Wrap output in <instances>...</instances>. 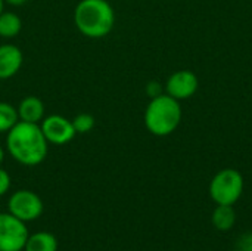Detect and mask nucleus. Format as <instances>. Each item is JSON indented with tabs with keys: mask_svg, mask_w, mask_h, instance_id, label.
Here are the masks:
<instances>
[{
	"mask_svg": "<svg viewBox=\"0 0 252 251\" xmlns=\"http://www.w3.org/2000/svg\"><path fill=\"white\" fill-rule=\"evenodd\" d=\"M16 111H18L19 121L34 123V124H40L41 120L44 118V112H46L43 101L37 96L24 98L19 102V105L16 107Z\"/></svg>",
	"mask_w": 252,
	"mask_h": 251,
	"instance_id": "10",
	"label": "nucleus"
},
{
	"mask_svg": "<svg viewBox=\"0 0 252 251\" xmlns=\"http://www.w3.org/2000/svg\"><path fill=\"white\" fill-rule=\"evenodd\" d=\"M244 192V178L235 169L220 170L210 183V195L217 206H233Z\"/></svg>",
	"mask_w": 252,
	"mask_h": 251,
	"instance_id": "4",
	"label": "nucleus"
},
{
	"mask_svg": "<svg viewBox=\"0 0 252 251\" xmlns=\"http://www.w3.org/2000/svg\"><path fill=\"white\" fill-rule=\"evenodd\" d=\"M198 86L199 81L195 72L189 70H180L168 77L165 83V93L177 101H186L196 93Z\"/></svg>",
	"mask_w": 252,
	"mask_h": 251,
	"instance_id": "8",
	"label": "nucleus"
},
{
	"mask_svg": "<svg viewBox=\"0 0 252 251\" xmlns=\"http://www.w3.org/2000/svg\"><path fill=\"white\" fill-rule=\"evenodd\" d=\"M43 210L44 206L41 198L30 189L15 191L7 201V212L25 223L38 219L43 215Z\"/></svg>",
	"mask_w": 252,
	"mask_h": 251,
	"instance_id": "5",
	"label": "nucleus"
},
{
	"mask_svg": "<svg viewBox=\"0 0 252 251\" xmlns=\"http://www.w3.org/2000/svg\"><path fill=\"white\" fill-rule=\"evenodd\" d=\"M211 222L217 231L226 232L232 229L236 222V213L233 210V206H217L213 212Z\"/></svg>",
	"mask_w": 252,
	"mask_h": 251,
	"instance_id": "12",
	"label": "nucleus"
},
{
	"mask_svg": "<svg viewBox=\"0 0 252 251\" xmlns=\"http://www.w3.org/2000/svg\"><path fill=\"white\" fill-rule=\"evenodd\" d=\"M241 251H252V234H247L241 238Z\"/></svg>",
	"mask_w": 252,
	"mask_h": 251,
	"instance_id": "18",
	"label": "nucleus"
},
{
	"mask_svg": "<svg viewBox=\"0 0 252 251\" xmlns=\"http://www.w3.org/2000/svg\"><path fill=\"white\" fill-rule=\"evenodd\" d=\"M74 24L83 36L102 38L115 25V10L108 0H80L74 10Z\"/></svg>",
	"mask_w": 252,
	"mask_h": 251,
	"instance_id": "2",
	"label": "nucleus"
},
{
	"mask_svg": "<svg viewBox=\"0 0 252 251\" xmlns=\"http://www.w3.org/2000/svg\"><path fill=\"white\" fill-rule=\"evenodd\" d=\"M4 155H6V151H4L3 146H0V166H1L3 161H4Z\"/></svg>",
	"mask_w": 252,
	"mask_h": 251,
	"instance_id": "20",
	"label": "nucleus"
},
{
	"mask_svg": "<svg viewBox=\"0 0 252 251\" xmlns=\"http://www.w3.org/2000/svg\"><path fill=\"white\" fill-rule=\"evenodd\" d=\"M6 151L16 163L34 167L46 160L49 142L46 141L40 124L18 121L6 133Z\"/></svg>",
	"mask_w": 252,
	"mask_h": 251,
	"instance_id": "1",
	"label": "nucleus"
},
{
	"mask_svg": "<svg viewBox=\"0 0 252 251\" xmlns=\"http://www.w3.org/2000/svg\"><path fill=\"white\" fill-rule=\"evenodd\" d=\"M232 251H241V250H239V249H236V250H232Z\"/></svg>",
	"mask_w": 252,
	"mask_h": 251,
	"instance_id": "22",
	"label": "nucleus"
},
{
	"mask_svg": "<svg viewBox=\"0 0 252 251\" xmlns=\"http://www.w3.org/2000/svg\"><path fill=\"white\" fill-rule=\"evenodd\" d=\"M22 30V19L13 12L0 13V38H13Z\"/></svg>",
	"mask_w": 252,
	"mask_h": 251,
	"instance_id": "13",
	"label": "nucleus"
},
{
	"mask_svg": "<svg viewBox=\"0 0 252 251\" xmlns=\"http://www.w3.org/2000/svg\"><path fill=\"white\" fill-rule=\"evenodd\" d=\"M40 129L46 141L52 145H66L77 135L72 121L59 114H52L44 117L40 123Z\"/></svg>",
	"mask_w": 252,
	"mask_h": 251,
	"instance_id": "7",
	"label": "nucleus"
},
{
	"mask_svg": "<svg viewBox=\"0 0 252 251\" xmlns=\"http://www.w3.org/2000/svg\"><path fill=\"white\" fill-rule=\"evenodd\" d=\"M24 64V55L15 44H0V80L12 78Z\"/></svg>",
	"mask_w": 252,
	"mask_h": 251,
	"instance_id": "9",
	"label": "nucleus"
},
{
	"mask_svg": "<svg viewBox=\"0 0 252 251\" xmlns=\"http://www.w3.org/2000/svg\"><path fill=\"white\" fill-rule=\"evenodd\" d=\"M4 3H7V4H10V6L18 7V6L25 4V3H27V0H4Z\"/></svg>",
	"mask_w": 252,
	"mask_h": 251,
	"instance_id": "19",
	"label": "nucleus"
},
{
	"mask_svg": "<svg viewBox=\"0 0 252 251\" xmlns=\"http://www.w3.org/2000/svg\"><path fill=\"white\" fill-rule=\"evenodd\" d=\"M146 93H148L151 98H155V96L162 95V89H161V86H159L158 81H151V83H148V86H146Z\"/></svg>",
	"mask_w": 252,
	"mask_h": 251,
	"instance_id": "17",
	"label": "nucleus"
},
{
	"mask_svg": "<svg viewBox=\"0 0 252 251\" xmlns=\"http://www.w3.org/2000/svg\"><path fill=\"white\" fill-rule=\"evenodd\" d=\"M4 10V0H0V13Z\"/></svg>",
	"mask_w": 252,
	"mask_h": 251,
	"instance_id": "21",
	"label": "nucleus"
},
{
	"mask_svg": "<svg viewBox=\"0 0 252 251\" xmlns=\"http://www.w3.org/2000/svg\"><path fill=\"white\" fill-rule=\"evenodd\" d=\"M24 251H58V240L53 234L40 231L28 235Z\"/></svg>",
	"mask_w": 252,
	"mask_h": 251,
	"instance_id": "11",
	"label": "nucleus"
},
{
	"mask_svg": "<svg viewBox=\"0 0 252 251\" xmlns=\"http://www.w3.org/2000/svg\"><path fill=\"white\" fill-rule=\"evenodd\" d=\"M180 101L167 93L151 98L145 109V126L149 133L158 138L170 136L180 126L182 121Z\"/></svg>",
	"mask_w": 252,
	"mask_h": 251,
	"instance_id": "3",
	"label": "nucleus"
},
{
	"mask_svg": "<svg viewBox=\"0 0 252 251\" xmlns=\"http://www.w3.org/2000/svg\"><path fill=\"white\" fill-rule=\"evenodd\" d=\"M71 121H72V126H74V130L77 135H86V133L92 132L96 124L94 117L87 112H81V114L75 115Z\"/></svg>",
	"mask_w": 252,
	"mask_h": 251,
	"instance_id": "15",
	"label": "nucleus"
},
{
	"mask_svg": "<svg viewBox=\"0 0 252 251\" xmlns=\"http://www.w3.org/2000/svg\"><path fill=\"white\" fill-rule=\"evenodd\" d=\"M10 183H12V180H10L9 173L0 167V197L7 194V191L10 189Z\"/></svg>",
	"mask_w": 252,
	"mask_h": 251,
	"instance_id": "16",
	"label": "nucleus"
},
{
	"mask_svg": "<svg viewBox=\"0 0 252 251\" xmlns=\"http://www.w3.org/2000/svg\"><path fill=\"white\" fill-rule=\"evenodd\" d=\"M28 235L25 222L9 212L0 213V251H22Z\"/></svg>",
	"mask_w": 252,
	"mask_h": 251,
	"instance_id": "6",
	"label": "nucleus"
},
{
	"mask_svg": "<svg viewBox=\"0 0 252 251\" xmlns=\"http://www.w3.org/2000/svg\"><path fill=\"white\" fill-rule=\"evenodd\" d=\"M18 121L16 108L9 102H0V133H7Z\"/></svg>",
	"mask_w": 252,
	"mask_h": 251,
	"instance_id": "14",
	"label": "nucleus"
}]
</instances>
